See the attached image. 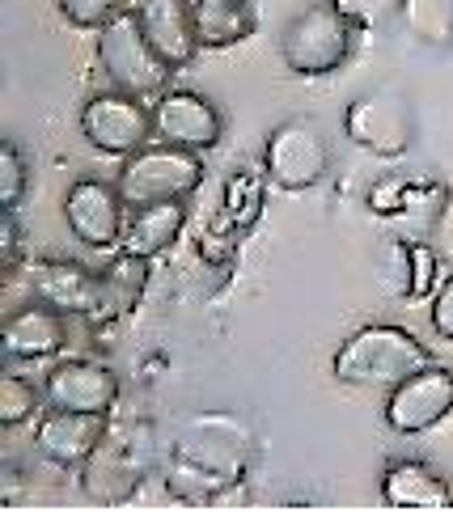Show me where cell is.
Returning a JSON list of instances; mask_svg holds the SVG:
<instances>
[{
  "label": "cell",
  "mask_w": 453,
  "mask_h": 512,
  "mask_svg": "<svg viewBox=\"0 0 453 512\" xmlns=\"http://www.w3.org/2000/svg\"><path fill=\"white\" fill-rule=\"evenodd\" d=\"M39 402H47V398H43V390L34 386V381L9 373L5 381H0V424L22 428L26 419L39 415Z\"/></svg>",
  "instance_id": "603a6c76"
},
{
  "label": "cell",
  "mask_w": 453,
  "mask_h": 512,
  "mask_svg": "<svg viewBox=\"0 0 453 512\" xmlns=\"http://www.w3.org/2000/svg\"><path fill=\"white\" fill-rule=\"evenodd\" d=\"M187 225V199H161V204H140L128 212L123 221V242L119 250L144 254V259H157L166 254Z\"/></svg>",
  "instance_id": "e0dca14e"
},
{
  "label": "cell",
  "mask_w": 453,
  "mask_h": 512,
  "mask_svg": "<svg viewBox=\"0 0 453 512\" xmlns=\"http://www.w3.org/2000/svg\"><path fill=\"white\" fill-rule=\"evenodd\" d=\"M199 51H225L255 34V0H191Z\"/></svg>",
  "instance_id": "ac0fdd59"
},
{
  "label": "cell",
  "mask_w": 453,
  "mask_h": 512,
  "mask_svg": "<svg viewBox=\"0 0 453 512\" xmlns=\"http://www.w3.org/2000/svg\"><path fill=\"white\" fill-rule=\"evenodd\" d=\"M68 343V318L43 301L13 309L5 318V356L9 360H51Z\"/></svg>",
  "instance_id": "9a60e30c"
},
{
  "label": "cell",
  "mask_w": 453,
  "mask_h": 512,
  "mask_svg": "<svg viewBox=\"0 0 453 512\" xmlns=\"http://www.w3.org/2000/svg\"><path fill=\"white\" fill-rule=\"evenodd\" d=\"M149 263L144 254L119 250L111 263L102 267V288H106V309L111 314H128V309L140 301V292L149 288Z\"/></svg>",
  "instance_id": "7402d4cb"
},
{
  "label": "cell",
  "mask_w": 453,
  "mask_h": 512,
  "mask_svg": "<svg viewBox=\"0 0 453 512\" xmlns=\"http://www.w3.org/2000/svg\"><path fill=\"white\" fill-rule=\"evenodd\" d=\"M98 64L119 94L132 98H161L170 89L174 68L157 56V47L144 39L136 13H119L115 22L98 30Z\"/></svg>",
  "instance_id": "7a4b0ae2"
},
{
  "label": "cell",
  "mask_w": 453,
  "mask_h": 512,
  "mask_svg": "<svg viewBox=\"0 0 453 512\" xmlns=\"http://www.w3.org/2000/svg\"><path fill=\"white\" fill-rule=\"evenodd\" d=\"M424 364H432V352L407 326L369 322L335 347L331 373H335V381H343V386H352V390H386L390 394L398 381L420 373Z\"/></svg>",
  "instance_id": "6da1fadb"
},
{
  "label": "cell",
  "mask_w": 453,
  "mask_h": 512,
  "mask_svg": "<svg viewBox=\"0 0 453 512\" xmlns=\"http://www.w3.org/2000/svg\"><path fill=\"white\" fill-rule=\"evenodd\" d=\"M331 170V144L310 119H284L267 132L263 174L280 191H310Z\"/></svg>",
  "instance_id": "5b68a950"
},
{
  "label": "cell",
  "mask_w": 453,
  "mask_h": 512,
  "mask_svg": "<svg viewBox=\"0 0 453 512\" xmlns=\"http://www.w3.org/2000/svg\"><path fill=\"white\" fill-rule=\"evenodd\" d=\"M81 487L89 500H102V504H119L128 500L132 491L140 487V466L128 457V449L119 445H98L94 453H89V462L81 466Z\"/></svg>",
  "instance_id": "ffe728a7"
},
{
  "label": "cell",
  "mask_w": 453,
  "mask_h": 512,
  "mask_svg": "<svg viewBox=\"0 0 453 512\" xmlns=\"http://www.w3.org/2000/svg\"><path fill=\"white\" fill-rule=\"evenodd\" d=\"M356 47V26L343 22L331 5H305L288 17L280 34V60L293 77H331L348 64Z\"/></svg>",
  "instance_id": "3957f363"
},
{
  "label": "cell",
  "mask_w": 453,
  "mask_h": 512,
  "mask_svg": "<svg viewBox=\"0 0 453 512\" xmlns=\"http://www.w3.org/2000/svg\"><path fill=\"white\" fill-rule=\"evenodd\" d=\"M199 182H204V157L161 140L123 157V166L115 174V187L128 208L161 204V199H187L199 191Z\"/></svg>",
  "instance_id": "277c9868"
},
{
  "label": "cell",
  "mask_w": 453,
  "mask_h": 512,
  "mask_svg": "<svg viewBox=\"0 0 453 512\" xmlns=\"http://www.w3.org/2000/svg\"><path fill=\"white\" fill-rule=\"evenodd\" d=\"M343 22H352L356 30H382L390 26V17L403 9V0H326Z\"/></svg>",
  "instance_id": "484cf974"
},
{
  "label": "cell",
  "mask_w": 453,
  "mask_h": 512,
  "mask_svg": "<svg viewBox=\"0 0 453 512\" xmlns=\"http://www.w3.org/2000/svg\"><path fill=\"white\" fill-rule=\"evenodd\" d=\"M106 441V415H89V411H60L47 407V415L34 428V449H39L43 462L72 470L85 466L89 453Z\"/></svg>",
  "instance_id": "4fadbf2b"
},
{
  "label": "cell",
  "mask_w": 453,
  "mask_h": 512,
  "mask_svg": "<svg viewBox=\"0 0 453 512\" xmlns=\"http://www.w3.org/2000/svg\"><path fill=\"white\" fill-rule=\"evenodd\" d=\"M382 500L390 508H449L453 491L445 474L424 457H394L382 474Z\"/></svg>",
  "instance_id": "2e32d148"
},
{
  "label": "cell",
  "mask_w": 453,
  "mask_h": 512,
  "mask_svg": "<svg viewBox=\"0 0 453 512\" xmlns=\"http://www.w3.org/2000/svg\"><path fill=\"white\" fill-rule=\"evenodd\" d=\"M128 5H136V0H56L60 17L77 30H102L119 13H128Z\"/></svg>",
  "instance_id": "d4e9b609"
},
{
  "label": "cell",
  "mask_w": 453,
  "mask_h": 512,
  "mask_svg": "<svg viewBox=\"0 0 453 512\" xmlns=\"http://www.w3.org/2000/svg\"><path fill=\"white\" fill-rule=\"evenodd\" d=\"M449 411H453V369H445V364H424L420 373L398 381L386 394L382 419L398 436H420V432H432L437 424H445Z\"/></svg>",
  "instance_id": "ba28073f"
},
{
  "label": "cell",
  "mask_w": 453,
  "mask_h": 512,
  "mask_svg": "<svg viewBox=\"0 0 453 512\" xmlns=\"http://www.w3.org/2000/svg\"><path fill=\"white\" fill-rule=\"evenodd\" d=\"M432 331L453 343V276H445L432 292Z\"/></svg>",
  "instance_id": "83f0119b"
},
{
  "label": "cell",
  "mask_w": 453,
  "mask_h": 512,
  "mask_svg": "<svg viewBox=\"0 0 453 512\" xmlns=\"http://www.w3.org/2000/svg\"><path fill=\"white\" fill-rule=\"evenodd\" d=\"M47 407L60 411H89V415H111L119 402V377L98 360H60L43 377Z\"/></svg>",
  "instance_id": "7c38bea8"
},
{
  "label": "cell",
  "mask_w": 453,
  "mask_h": 512,
  "mask_svg": "<svg viewBox=\"0 0 453 512\" xmlns=\"http://www.w3.org/2000/svg\"><path fill=\"white\" fill-rule=\"evenodd\" d=\"M390 259H394V276H398V297H407V301H424L437 292L441 284V263H437V254H432V246L424 242H394L390 250Z\"/></svg>",
  "instance_id": "44dd1931"
},
{
  "label": "cell",
  "mask_w": 453,
  "mask_h": 512,
  "mask_svg": "<svg viewBox=\"0 0 453 512\" xmlns=\"http://www.w3.org/2000/svg\"><path fill=\"white\" fill-rule=\"evenodd\" d=\"M132 13H136V22L144 30V39L157 47V56L166 60L174 72L187 68L199 56L191 0H136Z\"/></svg>",
  "instance_id": "5bb4252c"
},
{
  "label": "cell",
  "mask_w": 453,
  "mask_h": 512,
  "mask_svg": "<svg viewBox=\"0 0 453 512\" xmlns=\"http://www.w3.org/2000/svg\"><path fill=\"white\" fill-rule=\"evenodd\" d=\"M343 132L356 149L377 157H403L415 144V115L411 102L394 89H373L360 94L348 111H343Z\"/></svg>",
  "instance_id": "52a82bcc"
},
{
  "label": "cell",
  "mask_w": 453,
  "mask_h": 512,
  "mask_svg": "<svg viewBox=\"0 0 453 512\" xmlns=\"http://www.w3.org/2000/svg\"><path fill=\"white\" fill-rule=\"evenodd\" d=\"M81 136L106 157H132L153 144V106L119 89H102L81 106Z\"/></svg>",
  "instance_id": "8992f818"
},
{
  "label": "cell",
  "mask_w": 453,
  "mask_h": 512,
  "mask_svg": "<svg viewBox=\"0 0 453 512\" xmlns=\"http://www.w3.org/2000/svg\"><path fill=\"white\" fill-rule=\"evenodd\" d=\"M26 284L34 292V301L60 309L64 318H98V314H106L102 271H89L85 263L56 259V254H51V259L30 263Z\"/></svg>",
  "instance_id": "9c48e42d"
},
{
  "label": "cell",
  "mask_w": 453,
  "mask_h": 512,
  "mask_svg": "<svg viewBox=\"0 0 453 512\" xmlns=\"http://www.w3.org/2000/svg\"><path fill=\"white\" fill-rule=\"evenodd\" d=\"M0 259H5V271H13L17 259H22V225H17V208H0Z\"/></svg>",
  "instance_id": "4316f807"
},
{
  "label": "cell",
  "mask_w": 453,
  "mask_h": 512,
  "mask_svg": "<svg viewBox=\"0 0 453 512\" xmlns=\"http://www.w3.org/2000/svg\"><path fill=\"white\" fill-rule=\"evenodd\" d=\"M123 195L115 182H102V178H81L72 182L68 195H64V225L72 229L81 246L89 250H111L123 242Z\"/></svg>",
  "instance_id": "8fae6325"
},
{
  "label": "cell",
  "mask_w": 453,
  "mask_h": 512,
  "mask_svg": "<svg viewBox=\"0 0 453 512\" xmlns=\"http://www.w3.org/2000/svg\"><path fill=\"white\" fill-rule=\"evenodd\" d=\"M225 119L216 111V102L195 94V89H166L153 102V140L174 144V149L208 153L221 144Z\"/></svg>",
  "instance_id": "30bf717a"
},
{
  "label": "cell",
  "mask_w": 453,
  "mask_h": 512,
  "mask_svg": "<svg viewBox=\"0 0 453 512\" xmlns=\"http://www.w3.org/2000/svg\"><path fill=\"white\" fill-rule=\"evenodd\" d=\"M30 191V161L13 140H0V208H17Z\"/></svg>",
  "instance_id": "cb8c5ba5"
},
{
  "label": "cell",
  "mask_w": 453,
  "mask_h": 512,
  "mask_svg": "<svg viewBox=\"0 0 453 512\" xmlns=\"http://www.w3.org/2000/svg\"><path fill=\"white\" fill-rule=\"evenodd\" d=\"M369 208L377 216H403V221L432 225L449 208V187H441V182L390 178V182H377V187L369 191Z\"/></svg>",
  "instance_id": "d6986e66"
}]
</instances>
